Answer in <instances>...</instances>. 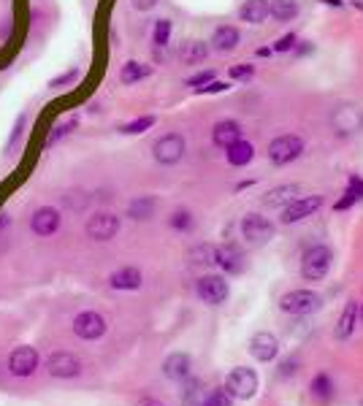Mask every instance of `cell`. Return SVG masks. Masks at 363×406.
Returning a JSON list of instances; mask_svg holds the SVG:
<instances>
[{
  "label": "cell",
  "instance_id": "cell-1",
  "mask_svg": "<svg viewBox=\"0 0 363 406\" xmlns=\"http://www.w3.org/2000/svg\"><path fill=\"white\" fill-rule=\"evenodd\" d=\"M331 260H333V252L326 244L309 247V250L304 252V260H301V277L306 282L326 279L331 271Z\"/></svg>",
  "mask_w": 363,
  "mask_h": 406
},
{
  "label": "cell",
  "instance_id": "cell-2",
  "mask_svg": "<svg viewBox=\"0 0 363 406\" xmlns=\"http://www.w3.org/2000/svg\"><path fill=\"white\" fill-rule=\"evenodd\" d=\"M301 152H304V141H301V136H296V133L277 136V138L268 144V160H271L274 165H288V163L298 160Z\"/></svg>",
  "mask_w": 363,
  "mask_h": 406
},
{
  "label": "cell",
  "instance_id": "cell-3",
  "mask_svg": "<svg viewBox=\"0 0 363 406\" xmlns=\"http://www.w3.org/2000/svg\"><path fill=\"white\" fill-rule=\"evenodd\" d=\"M331 122H333V130L339 136H355L363 130V109L355 103H342V106L333 109Z\"/></svg>",
  "mask_w": 363,
  "mask_h": 406
},
{
  "label": "cell",
  "instance_id": "cell-4",
  "mask_svg": "<svg viewBox=\"0 0 363 406\" xmlns=\"http://www.w3.org/2000/svg\"><path fill=\"white\" fill-rule=\"evenodd\" d=\"M323 298L315 290H290L279 298V309L288 314H312L320 309Z\"/></svg>",
  "mask_w": 363,
  "mask_h": 406
},
{
  "label": "cell",
  "instance_id": "cell-5",
  "mask_svg": "<svg viewBox=\"0 0 363 406\" xmlns=\"http://www.w3.org/2000/svg\"><path fill=\"white\" fill-rule=\"evenodd\" d=\"M185 149H187L185 136H179V133H165V136H160V138L155 141L152 157H155L160 165H176V163L185 157Z\"/></svg>",
  "mask_w": 363,
  "mask_h": 406
},
{
  "label": "cell",
  "instance_id": "cell-6",
  "mask_svg": "<svg viewBox=\"0 0 363 406\" xmlns=\"http://www.w3.org/2000/svg\"><path fill=\"white\" fill-rule=\"evenodd\" d=\"M225 390L231 393L233 398L247 401V398H252V396L258 393V374H255L252 369L239 366V369H233L231 374H228V379H225Z\"/></svg>",
  "mask_w": 363,
  "mask_h": 406
},
{
  "label": "cell",
  "instance_id": "cell-7",
  "mask_svg": "<svg viewBox=\"0 0 363 406\" xmlns=\"http://www.w3.org/2000/svg\"><path fill=\"white\" fill-rule=\"evenodd\" d=\"M274 233H277V225L268 222L266 217H261V214H247V217L241 219V236H244V241L252 244V247L271 241Z\"/></svg>",
  "mask_w": 363,
  "mask_h": 406
},
{
  "label": "cell",
  "instance_id": "cell-8",
  "mask_svg": "<svg viewBox=\"0 0 363 406\" xmlns=\"http://www.w3.org/2000/svg\"><path fill=\"white\" fill-rule=\"evenodd\" d=\"M46 371L55 379H73V376L82 374V360L73 352L60 349V352H52L46 358Z\"/></svg>",
  "mask_w": 363,
  "mask_h": 406
},
{
  "label": "cell",
  "instance_id": "cell-9",
  "mask_svg": "<svg viewBox=\"0 0 363 406\" xmlns=\"http://www.w3.org/2000/svg\"><path fill=\"white\" fill-rule=\"evenodd\" d=\"M196 290H198L201 298H203L206 304H212V306L225 304L228 295H231V287H228L225 277H217V274H206V277H201L198 284H196Z\"/></svg>",
  "mask_w": 363,
  "mask_h": 406
},
{
  "label": "cell",
  "instance_id": "cell-10",
  "mask_svg": "<svg viewBox=\"0 0 363 406\" xmlns=\"http://www.w3.org/2000/svg\"><path fill=\"white\" fill-rule=\"evenodd\" d=\"M87 236L93 241H111L117 233H120V217L111 214V212H98L87 219Z\"/></svg>",
  "mask_w": 363,
  "mask_h": 406
},
{
  "label": "cell",
  "instance_id": "cell-11",
  "mask_svg": "<svg viewBox=\"0 0 363 406\" xmlns=\"http://www.w3.org/2000/svg\"><path fill=\"white\" fill-rule=\"evenodd\" d=\"M320 206H323V195H301V198L290 201V203L282 209V222H285V225L301 222V219L312 217Z\"/></svg>",
  "mask_w": 363,
  "mask_h": 406
},
{
  "label": "cell",
  "instance_id": "cell-12",
  "mask_svg": "<svg viewBox=\"0 0 363 406\" xmlns=\"http://www.w3.org/2000/svg\"><path fill=\"white\" fill-rule=\"evenodd\" d=\"M106 320H103V314L98 312H82L73 317V333L79 336V339H84V342H95L100 339L103 333H106Z\"/></svg>",
  "mask_w": 363,
  "mask_h": 406
},
{
  "label": "cell",
  "instance_id": "cell-13",
  "mask_svg": "<svg viewBox=\"0 0 363 406\" xmlns=\"http://www.w3.org/2000/svg\"><path fill=\"white\" fill-rule=\"evenodd\" d=\"M38 369V352L33 347H17L8 355V371L14 376H30Z\"/></svg>",
  "mask_w": 363,
  "mask_h": 406
},
{
  "label": "cell",
  "instance_id": "cell-14",
  "mask_svg": "<svg viewBox=\"0 0 363 406\" xmlns=\"http://www.w3.org/2000/svg\"><path fill=\"white\" fill-rule=\"evenodd\" d=\"M60 212L55 209V206H41V209H35L33 217H30V230H33L35 236H41V239H46V236H52L57 228H60Z\"/></svg>",
  "mask_w": 363,
  "mask_h": 406
},
{
  "label": "cell",
  "instance_id": "cell-15",
  "mask_svg": "<svg viewBox=\"0 0 363 406\" xmlns=\"http://www.w3.org/2000/svg\"><path fill=\"white\" fill-rule=\"evenodd\" d=\"M250 352H252V358H255V360L268 363V360H274V358H277V352H279V339H277L274 333H268V331H261V333H255V336H252V342H250Z\"/></svg>",
  "mask_w": 363,
  "mask_h": 406
},
{
  "label": "cell",
  "instance_id": "cell-16",
  "mask_svg": "<svg viewBox=\"0 0 363 406\" xmlns=\"http://www.w3.org/2000/svg\"><path fill=\"white\" fill-rule=\"evenodd\" d=\"M193 371V358L187 355V352H174V355H168L163 363V374L168 379H174V382H182V379H187Z\"/></svg>",
  "mask_w": 363,
  "mask_h": 406
},
{
  "label": "cell",
  "instance_id": "cell-17",
  "mask_svg": "<svg viewBox=\"0 0 363 406\" xmlns=\"http://www.w3.org/2000/svg\"><path fill=\"white\" fill-rule=\"evenodd\" d=\"M214 263H217L225 274H241V271H244V255H241V250H239L236 244H223V247H217Z\"/></svg>",
  "mask_w": 363,
  "mask_h": 406
},
{
  "label": "cell",
  "instance_id": "cell-18",
  "mask_svg": "<svg viewBox=\"0 0 363 406\" xmlns=\"http://www.w3.org/2000/svg\"><path fill=\"white\" fill-rule=\"evenodd\" d=\"M296 198H301V185H279L263 195V206L266 209H285Z\"/></svg>",
  "mask_w": 363,
  "mask_h": 406
},
{
  "label": "cell",
  "instance_id": "cell-19",
  "mask_svg": "<svg viewBox=\"0 0 363 406\" xmlns=\"http://www.w3.org/2000/svg\"><path fill=\"white\" fill-rule=\"evenodd\" d=\"M212 141L220 147V149H228L231 144L241 141V125L236 120H220L214 130H212Z\"/></svg>",
  "mask_w": 363,
  "mask_h": 406
},
{
  "label": "cell",
  "instance_id": "cell-20",
  "mask_svg": "<svg viewBox=\"0 0 363 406\" xmlns=\"http://www.w3.org/2000/svg\"><path fill=\"white\" fill-rule=\"evenodd\" d=\"M358 309H361L358 301H347V304H344V312H342L339 322H336V328H333V336H336L339 342H347V339L353 336V331H355V320H358Z\"/></svg>",
  "mask_w": 363,
  "mask_h": 406
},
{
  "label": "cell",
  "instance_id": "cell-21",
  "mask_svg": "<svg viewBox=\"0 0 363 406\" xmlns=\"http://www.w3.org/2000/svg\"><path fill=\"white\" fill-rule=\"evenodd\" d=\"M141 271L136 268V266H125V268H117L111 277H109V284L114 287V290H138L141 287Z\"/></svg>",
  "mask_w": 363,
  "mask_h": 406
},
{
  "label": "cell",
  "instance_id": "cell-22",
  "mask_svg": "<svg viewBox=\"0 0 363 406\" xmlns=\"http://www.w3.org/2000/svg\"><path fill=\"white\" fill-rule=\"evenodd\" d=\"M239 41H241V33L236 30L233 25H223V28H217L214 35H212V46L217 52H233L239 46Z\"/></svg>",
  "mask_w": 363,
  "mask_h": 406
},
{
  "label": "cell",
  "instance_id": "cell-23",
  "mask_svg": "<svg viewBox=\"0 0 363 406\" xmlns=\"http://www.w3.org/2000/svg\"><path fill=\"white\" fill-rule=\"evenodd\" d=\"M239 17L247 22V25H263L268 19V0H247L239 11Z\"/></svg>",
  "mask_w": 363,
  "mask_h": 406
},
{
  "label": "cell",
  "instance_id": "cell-24",
  "mask_svg": "<svg viewBox=\"0 0 363 406\" xmlns=\"http://www.w3.org/2000/svg\"><path fill=\"white\" fill-rule=\"evenodd\" d=\"M158 209V198L155 195H138L128 203V217L131 219H149Z\"/></svg>",
  "mask_w": 363,
  "mask_h": 406
},
{
  "label": "cell",
  "instance_id": "cell-25",
  "mask_svg": "<svg viewBox=\"0 0 363 406\" xmlns=\"http://www.w3.org/2000/svg\"><path fill=\"white\" fill-rule=\"evenodd\" d=\"M147 76H152V65L138 63V60H131V63H125L120 68V82L122 84H138Z\"/></svg>",
  "mask_w": 363,
  "mask_h": 406
},
{
  "label": "cell",
  "instance_id": "cell-26",
  "mask_svg": "<svg viewBox=\"0 0 363 406\" xmlns=\"http://www.w3.org/2000/svg\"><path fill=\"white\" fill-rule=\"evenodd\" d=\"M209 57V46L203 41H185L179 49V60L185 65H198Z\"/></svg>",
  "mask_w": 363,
  "mask_h": 406
},
{
  "label": "cell",
  "instance_id": "cell-27",
  "mask_svg": "<svg viewBox=\"0 0 363 406\" xmlns=\"http://www.w3.org/2000/svg\"><path fill=\"white\" fill-rule=\"evenodd\" d=\"M298 0H271L268 3V14L277 19V22H293L298 17Z\"/></svg>",
  "mask_w": 363,
  "mask_h": 406
},
{
  "label": "cell",
  "instance_id": "cell-28",
  "mask_svg": "<svg viewBox=\"0 0 363 406\" xmlns=\"http://www.w3.org/2000/svg\"><path fill=\"white\" fill-rule=\"evenodd\" d=\"M225 157H228V163H231V165L241 168V165L252 163V157H255V147H252L250 141H236V144H231V147L225 149Z\"/></svg>",
  "mask_w": 363,
  "mask_h": 406
},
{
  "label": "cell",
  "instance_id": "cell-29",
  "mask_svg": "<svg viewBox=\"0 0 363 406\" xmlns=\"http://www.w3.org/2000/svg\"><path fill=\"white\" fill-rule=\"evenodd\" d=\"M182 404L185 406H198L201 398H203V382L201 379H182Z\"/></svg>",
  "mask_w": 363,
  "mask_h": 406
},
{
  "label": "cell",
  "instance_id": "cell-30",
  "mask_svg": "<svg viewBox=\"0 0 363 406\" xmlns=\"http://www.w3.org/2000/svg\"><path fill=\"white\" fill-rule=\"evenodd\" d=\"M309 390H312V398H317V401H331L333 398V382H331L328 374L315 376L312 385H309Z\"/></svg>",
  "mask_w": 363,
  "mask_h": 406
},
{
  "label": "cell",
  "instance_id": "cell-31",
  "mask_svg": "<svg viewBox=\"0 0 363 406\" xmlns=\"http://www.w3.org/2000/svg\"><path fill=\"white\" fill-rule=\"evenodd\" d=\"M214 257H217V247H212V244H198L196 250H190L193 266H214Z\"/></svg>",
  "mask_w": 363,
  "mask_h": 406
},
{
  "label": "cell",
  "instance_id": "cell-32",
  "mask_svg": "<svg viewBox=\"0 0 363 406\" xmlns=\"http://www.w3.org/2000/svg\"><path fill=\"white\" fill-rule=\"evenodd\" d=\"M79 125V120L76 117H68V122H60V125L52 127V133L46 136V147H55L57 141H63V138H68L71 133H73V127Z\"/></svg>",
  "mask_w": 363,
  "mask_h": 406
},
{
  "label": "cell",
  "instance_id": "cell-33",
  "mask_svg": "<svg viewBox=\"0 0 363 406\" xmlns=\"http://www.w3.org/2000/svg\"><path fill=\"white\" fill-rule=\"evenodd\" d=\"M198 406H233V396L225 390V387H220V390H212V393H206L203 398H201Z\"/></svg>",
  "mask_w": 363,
  "mask_h": 406
},
{
  "label": "cell",
  "instance_id": "cell-34",
  "mask_svg": "<svg viewBox=\"0 0 363 406\" xmlns=\"http://www.w3.org/2000/svg\"><path fill=\"white\" fill-rule=\"evenodd\" d=\"M171 41V19H158L155 22V30H152V44L158 49H165Z\"/></svg>",
  "mask_w": 363,
  "mask_h": 406
},
{
  "label": "cell",
  "instance_id": "cell-35",
  "mask_svg": "<svg viewBox=\"0 0 363 406\" xmlns=\"http://www.w3.org/2000/svg\"><path fill=\"white\" fill-rule=\"evenodd\" d=\"M158 120L155 117H138V120H133L128 125L120 127V133H125V136H138V133H144V130H149V127L155 125Z\"/></svg>",
  "mask_w": 363,
  "mask_h": 406
},
{
  "label": "cell",
  "instance_id": "cell-36",
  "mask_svg": "<svg viewBox=\"0 0 363 406\" xmlns=\"http://www.w3.org/2000/svg\"><path fill=\"white\" fill-rule=\"evenodd\" d=\"M76 79H79V68H71L68 73H60V76H55V79L49 82V90H63L66 84L76 82Z\"/></svg>",
  "mask_w": 363,
  "mask_h": 406
},
{
  "label": "cell",
  "instance_id": "cell-37",
  "mask_svg": "<svg viewBox=\"0 0 363 406\" xmlns=\"http://www.w3.org/2000/svg\"><path fill=\"white\" fill-rule=\"evenodd\" d=\"M171 228H176V230H190V228H193L190 212H185V209L174 212V214H171Z\"/></svg>",
  "mask_w": 363,
  "mask_h": 406
},
{
  "label": "cell",
  "instance_id": "cell-38",
  "mask_svg": "<svg viewBox=\"0 0 363 406\" xmlns=\"http://www.w3.org/2000/svg\"><path fill=\"white\" fill-rule=\"evenodd\" d=\"M25 122H28V117H25V114H19V117H17V122H14V133H11L8 144H6V152H11V149L17 147V141L22 138V133H25Z\"/></svg>",
  "mask_w": 363,
  "mask_h": 406
},
{
  "label": "cell",
  "instance_id": "cell-39",
  "mask_svg": "<svg viewBox=\"0 0 363 406\" xmlns=\"http://www.w3.org/2000/svg\"><path fill=\"white\" fill-rule=\"evenodd\" d=\"M212 79H214V71H201V73H196V76L187 79V87L198 90V87H203V84H209Z\"/></svg>",
  "mask_w": 363,
  "mask_h": 406
},
{
  "label": "cell",
  "instance_id": "cell-40",
  "mask_svg": "<svg viewBox=\"0 0 363 406\" xmlns=\"http://www.w3.org/2000/svg\"><path fill=\"white\" fill-rule=\"evenodd\" d=\"M225 90H231V87H228L225 82H214V79H212L209 84H203V87H198L196 93H201V95H217V93H225Z\"/></svg>",
  "mask_w": 363,
  "mask_h": 406
},
{
  "label": "cell",
  "instance_id": "cell-41",
  "mask_svg": "<svg viewBox=\"0 0 363 406\" xmlns=\"http://www.w3.org/2000/svg\"><path fill=\"white\" fill-rule=\"evenodd\" d=\"M255 68L252 65H233L231 68V79H252Z\"/></svg>",
  "mask_w": 363,
  "mask_h": 406
},
{
  "label": "cell",
  "instance_id": "cell-42",
  "mask_svg": "<svg viewBox=\"0 0 363 406\" xmlns=\"http://www.w3.org/2000/svg\"><path fill=\"white\" fill-rule=\"evenodd\" d=\"M296 46V35L290 33V35H282L279 41H277V46H274V52H288V49H293Z\"/></svg>",
  "mask_w": 363,
  "mask_h": 406
},
{
  "label": "cell",
  "instance_id": "cell-43",
  "mask_svg": "<svg viewBox=\"0 0 363 406\" xmlns=\"http://www.w3.org/2000/svg\"><path fill=\"white\" fill-rule=\"evenodd\" d=\"M131 6L136 11H152L158 6V0H131Z\"/></svg>",
  "mask_w": 363,
  "mask_h": 406
},
{
  "label": "cell",
  "instance_id": "cell-44",
  "mask_svg": "<svg viewBox=\"0 0 363 406\" xmlns=\"http://www.w3.org/2000/svg\"><path fill=\"white\" fill-rule=\"evenodd\" d=\"M293 366H296V360H285V363H282V374H293V371H296Z\"/></svg>",
  "mask_w": 363,
  "mask_h": 406
},
{
  "label": "cell",
  "instance_id": "cell-45",
  "mask_svg": "<svg viewBox=\"0 0 363 406\" xmlns=\"http://www.w3.org/2000/svg\"><path fill=\"white\" fill-rule=\"evenodd\" d=\"M136 406H165V404H160V401H155V398H141Z\"/></svg>",
  "mask_w": 363,
  "mask_h": 406
},
{
  "label": "cell",
  "instance_id": "cell-46",
  "mask_svg": "<svg viewBox=\"0 0 363 406\" xmlns=\"http://www.w3.org/2000/svg\"><path fill=\"white\" fill-rule=\"evenodd\" d=\"M8 222H11V217H8L6 212H0V230H3V228H8Z\"/></svg>",
  "mask_w": 363,
  "mask_h": 406
},
{
  "label": "cell",
  "instance_id": "cell-47",
  "mask_svg": "<svg viewBox=\"0 0 363 406\" xmlns=\"http://www.w3.org/2000/svg\"><path fill=\"white\" fill-rule=\"evenodd\" d=\"M358 312H361V314H363V304H361V309H358Z\"/></svg>",
  "mask_w": 363,
  "mask_h": 406
},
{
  "label": "cell",
  "instance_id": "cell-48",
  "mask_svg": "<svg viewBox=\"0 0 363 406\" xmlns=\"http://www.w3.org/2000/svg\"><path fill=\"white\" fill-rule=\"evenodd\" d=\"M358 406H363V401H361V404H358Z\"/></svg>",
  "mask_w": 363,
  "mask_h": 406
}]
</instances>
